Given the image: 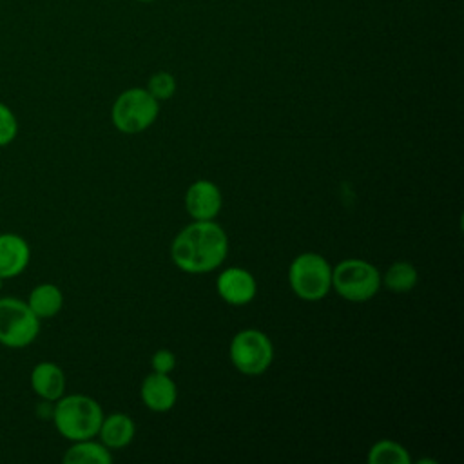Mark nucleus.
<instances>
[{
	"label": "nucleus",
	"mask_w": 464,
	"mask_h": 464,
	"mask_svg": "<svg viewBox=\"0 0 464 464\" xmlns=\"http://www.w3.org/2000/svg\"><path fill=\"white\" fill-rule=\"evenodd\" d=\"M288 283L299 299L319 301L332 290V265L317 252H303L288 266Z\"/></svg>",
	"instance_id": "4"
},
{
	"label": "nucleus",
	"mask_w": 464,
	"mask_h": 464,
	"mask_svg": "<svg viewBox=\"0 0 464 464\" xmlns=\"http://www.w3.org/2000/svg\"><path fill=\"white\" fill-rule=\"evenodd\" d=\"M332 288L346 301H370L381 288V272L370 261L350 257L332 268Z\"/></svg>",
	"instance_id": "5"
},
{
	"label": "nucleus",
	"mask_w": 464,
	"mask_h": 464,
	"mask_svg": "<svg viewBox=\"0 0 464 464\" xmlns=\"http://www.w3.org/2000/svg\"><path fill=\"white\" fill-rule=\"evenodd\" d=\"M160 114V102L145 87H130L120 92L111 107V121L121 134L147 130Z\"/></svg>",
	"instance_id": "3"
},
{
	"label": "nucleus",
	"mask_w": 464,
	"mask_h": 464,
	"mask_svg": "<svg viewBox=\"0 0 464 464\" xmlns=\"http://www.w3.org/2000/svg\"><path fill=\"white\" fill-rule=\"evenodd\" d=\"M31 261V246L16 232H0V277H18Z\"/></svg>",
	"instance_id": "11"
},
{
	"label": "nucleus",
	"mask_w": 464,
	"mask_h": 464,
	"mask_svg": "<svg viewBox=\"0 0 464 464\" xmlns=\"http://www.w3.org/2000/svg\"><path fill=\"white\" fill-rule=\"evenodd\" d=\"M31 390L45 402H54L65 393V372L51 361H40L33 366L29 375Z\"/></svg>",
	"instance_id": "12"
},
{
	"label": "nucleus",
	"mask_w": 464,
	"mask_h": 464,
	"mask_svg": "<svg viewBox=\"0 0 464 464\" xmlns=\"http://www.w3.org/2000/svg\"><path fill=\"white\" fill-rule=\"evenodd\" d=\"M40 334V319L29 304L14 295L0 297V344L11 350L27 348Z\"/></svg>",
	"instance_id": "6"
},
{
	"label": "nucleus",
	"mask_w": 464,
	"mask_h": 464,
	"mask_svg": "<svg viewBox=\"0 0 464 464\" xmlns=\"http://www.w3.org/2000/svg\"><path fill=\"white\" fill-rule=\"evenodd\" d=\"M419 283V272L410 261H395L381 276V285H384L393 294H408Z\"/></svg>",
	"instance_id": "16"
},
{
	"label": "nucleus",
	"mask_w": 464,
	"mask_h": 464,
	"mask_svg": "<svg viewBox=\"0 0 464 464\" xmlns=\"http://www.w3.org/2000/svg\"><path fill=\"white\" fill-rule=\"evenodd\" d=\"M228 254V236L214 219L192 221L183 227L170 245L172 263L187 274L216 270Z\"/></svg>",
	"instance_id": "1"
},
{
	"label": "nucleus",
	"mask_w": 464,
	"mask_h": 464,
	"mask_svg": "<svg viewBox=\"0 0 464 464\" xmlns=\"http://www.w3.org/2000/svg\"><path fill=\"white\" fill-rule=\"evenodd\" d=\"M216 290L225 303L232 306H243L254 301L257 294V283L246 268L228 266L218 276Z\"/></svg>",
	"instance_id": "9"
},
{
	"label": "nucleus",
	"mask_w": 464,
	"mask_h": 464,
	"mask_svg": "<svg viewBox=\"0 0 464 464\" xmlns=\"http://www.w3.org/2000/svg\"><path fill=\"white\" fill-rule=\"evenodd\" d=\"M18 136V118L9 105L0 102V147L11 145Z\"/></svg>",
	"instance_id": "19"
},
{
	"label": "nucleus",
	"mask_w": 464,
	"mask_h": 464,
	"mask_svg": "<svg viewBox=\"0 0 464 464\" xmlns=\"http://www.w3.org/2000/svg\"><path fill=\"white\" fill-rule=\"evenodd\" d=\"M51 419L56 431L63 439L74 442L94 439L98 435L100 424L103 420V410L100 402L89 395L63 393L58 401H54Z\"/></svg>",
	"instance_id": "2"
},
{
	"label": "nucleus",
	"mask_w": 464,
	"mask_h": 464,
	"mask_svg": "<svg viewBox=\"0 0 464 464\" xmlns=\"http://www.w3.org/2000/svg\"><path fill=\"white\" fill-rule=\"evenodd\" d=\"M136 435V424L127 413L103 415L98 435L100 442L109 450H121L132 442Z\"/></svg>",
	"instance_id": "13"
},
{
	"label": "nucleus",
	"mask_w": 464,
	"mask_h": 464,
	"mask_svg": "<svg viewBox=\"0 0 464 464\" xmlns=\"http://www.w3.org/2000/svg\"><path fill=\"white\" fill-rule=\"evenodd\" d=\"M232 366L243 375H261L274 361V344L270 337L257 328L239 330L228 346Z\"/></svg>",
	"instance_id": "7"
},
{
	"label": "nucleus",
	"mask_w": 464,
	"mask_h": 464,
	"mask_svg": "<svg viewBox=\"0 0 464 464\" xmlns=\"http://www.w3.org/2000/svg\"><path fill=\"white\" fill-rule=\"evenodd\" d=\"M141 402L154 413H167L178 401V386L169 373L152 372L140 386Z\"/></svg>",
	"instance_id": "10"
},
{
	"label": "nucleus",
	"mask_w": 464,
	"mask_h": 464,
	"mask_svg": "<svg viewBox=\"0 0 464 464\" xmlns=\"http://www.w3.org/2000/svg\"><path fill=\"white\" fill-rule=\"evenodd\" d=\"M4 281H5V279H2V277H0V290L4 288Z\"/></svg>",
	"instance_id": "22"
},
{
	"label": "nucleus",
	"mask_w": 464,
	"mask_h": 464,
	"mask_svg": "<svg viewBox=\"0 0 464 464\" xmlns=\"http://www.w3.org/2000/svg\"><path fill=\"white\" fill-rule=\"evenodd\" d=\"M62 460L65 464H111L112 455L111 450L94 439L74 440L65 450Z\"/></svg>",
	"instance_id": "15"
},
{
	"label": "nucleus",
	"mask_w": 464,
	"mask_h": 464,
	"mask_svg": "<svg viewBox=\"0 0 464 464\" xmlns=\"http://www.w3.org/2000/svg\"><path fill=\"white\" fill-rule=\"evenodd\" d=\"M134 2H140V4H150V2H154V0H134Z\"/></svg>",
	"instance_id": "21"
},
{
	"label": "nucleus",
	"mask_w": 464,
	"mask_h": 464,
	"mask_svg": "<svg viewBox=\"0 0 464 464\" xmlns=\"http://www.w3.org/2000/svg\"><path fill=\"white\" fill-rule=\"evenodd\" d=\"M185 210L194 221H208L216 219L221 207L223 196L219 187L210 179H198L188 185L185 190Z\"/></svg>",
	"instance_id": "8"
},
{
	"label": "nucleus",
	"mask_w": 464,
	"mask_h": 464,
	"mask_svg": "<svg viewBox=\"0 0 464 464\" xmlns=\"http://www.w3.org/2000/svg\"><path fill=\"white\" fill-rule=\"evenodd\" d=\"M370 464H411L408 450L392 439L377 440L368 451Z\"/></svg>",
	"instance_id": "17"
},
{
	"label": "nucleus",
	"mask_w": 464,
	"mask_h": 464,
	"mask_svg": "<svg viewBox=\"0 0 464 464\" xmlns=\"http://www.w3.org/2000/svg\"><path fill=\"white\" fill-rule=\"evenodd\" d=\"M176 78L174 74H170L169 71H158L154 72L149 82H147V91L158 100V102H165V100H170L176 92Z\"/></svg>",
	"instance_id": "18"
},
{
	"label": "nucleus",
	"mask_w": 464,
	"mask_h": 464,
	"mask_svg": "<svg viewBox=\"0 0 464 464\" xmlns=\"http://www.w3.org/2000/svg\"><path fill=\"white\" fill-rule=\"evenodd\" d=\"M25 303L42 319H51L63 308V292L54 283H40L31 288Z\"/></svg>",
	"instance_id": "14"
},
{
	"label": "nucleus",
	"mask_w": 464,
	"mask_h": 464,
	"mask_svg": "<svg viewBox=\"0 0 464 464\" xmlns=\"http://www.w3.org/2000/svg\"><path fill=\"white\" fill-rule=\"evenodd\" d=\"M150 366H152V372L170 373L176 368V355L167 348H160L152 353Z\"/></svg>",
	"instance_id": "20"
}]
</instances>
